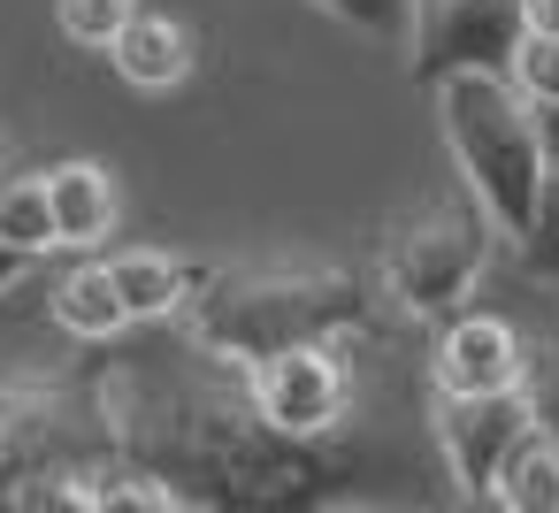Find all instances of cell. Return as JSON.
<instances>
[{
  "label": "cell",
  "mask_w": 559,
  "mask_h": 513,
  "mask_svg": "<svg viewBox=\"0 0 559 513\" xmlns=\"http://www.w3.org/2000/svg\"><path fill=\"white\" fill-rule=\"evenodd\" d=\"M108 437L123 460L162 467L192 505H337L345 482H368L376 452H360L345 429L292 437L276 429L246 375L238 391H154L116 375L108 383Z\"/></svg>",
  "instance_id": "cell-1"
},
{
  "label": "cell",
  "mask_w": 559,
  "mask_h": 513,
  "mask_svg": "<svg viewBox=\"0 0 559 513\" xmlns=\"http://www.w3.org/2000/svg\"><path fill=\"white\" fill-rule=\"evenodd\" d=\"M368 330V276L345 261H261V269H207L185 299V337L223 360L253 368L284 345L360 337Z\"/></svg>",
  "instance_id": "cell-2"
},
{
  "label": "cell",
  "mask_w": 559,
  "mask_h": 513,
  "mask_svg": "<svg viewBox=\"0 0 559 513\" xmlns=\"http://www.w3.org/2000/svg\"><path fill=\"white\" fill-rule=\"evenodd\" d=\"M429 100H437L444 146L460 162V184L483 200L498 238L521 246V230L536 215V192L551 177L544 169V139H536V100L513 77H490V70H460V77L429 85Z\"/></svg>",
  "instance_id": "cell-3"
},
{
  "label": "cell",
  "mask_w": 559,
  "mask_h": 513,
  "mask_svg": "<svg viewBox=\"0 0 559 513\" xmlns=\"http://www.w3.org/2000/svg\"><path fill=\"white\" fill-rule=\"evenodd\" d=\"M498 246H506L498 223H490L483 200L460 184L452 200L414 207V215L383 238L376 284H383V299H391L399 314H429V322H444V314H460V307L475 299V284H483V269H490Z\"/></svg>",
  "instance_id": "cell-4"
},
{
  "label": "cell",
  "mask_w": 559,
  "mask_h": 513,
  "mask_svg": "<svg viewBox=\"0 0 559 513\" xmlns=\"http://www.w3.org/2000/svg\"><path fill=\"white\" fill-rule=\"evenodd\" d=\"M521 39H528L521 0H414V16H406V77L414 85H444L460 70L513 77Z\"/></svg>",
  "instance_id": "cell-5"
},
{
  "label": "cell",
  "mask_w": 559,
  "mask_h": 513,
  "mask_svg": "<svg viewBox=\"0 0 559 513\" xmlns=\"http://www.w3.org/2000/svg\"><path fill=\"white\" fill-rule=\"evenodd\" d=\"M528 429L536 421H528V398L521 391H429V437H437L444 482L467 505H490L498 498V467H506V452Z\"/></svg>",
  "instance_id": "cell-6"
},
{
  "label": "cell",
  "mask_w": 559,
  "mask_h": 513,
  "mask_svg": "<svg viewBox=\"0 0 559 513\" xmlns=\"http://www.w3.org/2000/svg\"><path fill=\"white\" fill-rule=\"evenodd\" d=\"M238 375H246L253 406H261L276 429H292V437H330V429L353 421V368H345L337 337L284 345V353H269V360H253V368H238Z\"/></svg>",
  "instance_id": "cell-7"
},
{
  "label": "cell",
  "mask_w": 559,
  "mask_h": 513,
  "mask_svg": "<svg viewBox=\"0 0 559 513\" xmlns=\"http://www.w3.org/2000/svg\"><path fill=\"white\" fill-rule=\"evenodd\" d=\"M528 375V337L490 314V307H460L444 314V337L429 353V391H521Z\"/></svg>",
  "instance_id": "cell-8"
},
{
  "label": "cell",
  "mask_w": 559,
  "mask_h": 513,
  "mask_svg": "<svg viewBox=\"0 0 559 513\" xmlns=\"http://www.w3.org/2000/svg\"><path fill=\"white\" fill-rule=\"evenodd\" d=\"M47 200H55V238L62 253H100L123 223V192H116V169L108 162H55L47 169Z\"/></svg>",
  "instance_id": "cell-9"
},
{
  "label": "cell",
  "mask_w": 559,
  "mask_h": 513,
  "mask_svg": "<svg viewBox=\"0 0 559 513\" xmlns=\"http://www.w3.org/2000/svg\"><path fill=\"white\" fill-rule=\"evenodd\" d=\"M108 62H116V77L139 85V93H177V85L192 77V62H200V39H192V24H177V16H162V9H139V16L116 32Z\"/></svg>",
  "instance_id": "cell-10"
},
{
  "label": "cell",
  "mask_w": 559,
  "mask_h": 513,
  "mask_svg": "<svg viewBox=\"0 0 559 513\" xmlns=\"http://www.w3.org/2000/svg\"><path fill=\"white\" fill-rule=\"evenodd\" d=\"M108 276H116L131 322H162V314H185V299L200 291L207 269L169 253V246H123V253H108Z\"/></svg>",
  "instance_id": "cell-11"
},
{
  "label": "cell",
  "mask_w": 559,
  "mask_h": 513,
  "mask_svg": "<svg viewBox=\"0 0 559 513\" xmlns=\"http://www.w3.org/2000/svg\"><path fill=\"white\" fill-rule=\"evenodd\" d=\"M47 314H55V330H62V337H78V345H108V337H123V330H131V307H123V291H116V276H108V261H78V269L47 291Z\"/></svg>",
  "instance_id": "cell-12"
},
{
  "label": "cell",
  "mask_w": 559,
  "mask_h": 513,
  "mask_svg": "<svg viewBox=\"0 0 559 513\" xmlns=\"http://www.w3.org/2000/svg\"><path fill=\"white\" fill-rule=\"evenodd\" d=\"M490 505H506V513H559V444H551L544 429H528V437L506 452Z\"/></svg>",
  "instance_id": "cell-13"
},
{
  "label": "cell",
  "mask_w": 559,
  "mask_h": 513,
  "mask_svg": "<svg viewBox=\"0 0 559 513\" xmlns=\"http://www.w3.org/2000/svg\"><path fill=\"white\" fill-rule=\"evenodd\" d=\"M0 238L16 253H55V200H47V169H0Z\"/></svg>",
  "instance_id": "cell-14"
},
{
  "label": "cell",
  "mask_w": 559,
  "mask_h": 513,
  "mask_svg": "<svg viewBox=\"0 0 559 513\" xmlns=\"http://www.w3.org/2000/svg\"><path fill=\"white\" fill-rule=\"evenodd\" d=\"M521 269L536 276V284H551L559 291V169L544 177V192H536V215H528V230H521Z\"/></svg>",
  "instance_id": "cell-15"
},
{
  "label": "cell",
  "mask_w": 559,
  "mask_h": 513,
  "mask_svg": "<svg viewBox=\"0 0 559 513\" xmlns=\"http://www.w3.org/2000/svg\"><path fill=\"white\" fill-rule=\"evenodd\" d=\"M139 16V0H55V24H62V39H78V47H116V32Z\"/></svg>",
  "instance_id": "cell-16"
},
{
  "label": "cell",
  "mask_w": 559,
  "mask_h": 513,
  "mask_svg": "<svg viewBox=\"0 0 559 513\" xmlns=\"http://www.w3.org/2000/svg\"><path fill=\"white\" fill-rule=\"evenodd\" d=\"M55 414V391H39V383H0V490H9L24 467H9V444L32 429V421H47Z\"/></svg>",
  "instance_id": "cell-17"
},
{
  "label": "cell",
  "mask_w": 559,
  "mask_h": 513,
  "mask_svg": "<svg viewBox=\"0 0 559 513\" xmlns=\"http://www.w3.org/2000/svg\"><path fill=\"white\" fill-rule=\"evenodd\" d=\"M521 398H528V421L559 444V345H528V375H521Z\"/></svg>",
  "instance_id": "cell-18"
},
{
  "label": "cell",
  "mask_w": 559,
  "mask_h": 513,
  "mask_svg": "<svg viewBox=\"0 0 559 513\" xmlns=\"http://www.w3.org/2000/svg\"><path fill=\"white\" fill-rule=\"evenodd\" d=\"M322 16H337L345 32H368V39H406V16L414 0H314Z\"/></svg>",
  "instance_id": "cell-19"
},
{
  "label": "cell",
  "mask_w": 559,
  "mask_h": 513,
  "mask_svg": "<svg viewBox=\"0 0 559 513\" xmlns=\"http://www.w3.org/2000/svg\"><path fill=\"white\" fill-rule=\"evenodd\" d=\"M513 85L528 93V100H559V39H521V55H513Z\"/></svg>",
  "instance_id": "cell-20"
},
{
  "label": "cell",
  "mask_w": 559,
  "mask_h": 513,
  "mask_svg": "<svg viewBox=\"0 0 559 513\" xmlns=\"http://www.w3.org/2000/svg\"><path fill=\"white\" fill-rule=\"evenodd\" d=\"M536 139H544V169H559V100H536Z\"/></svg>",
  "instance_id": "cell-21"
},
{
  "label": "cell",
  "mask_w": 559,
  "mask_h": 513,
  "mask_svg": "<svg viewBox=\"0 0 559 513\" xmlns=\"http://www.w3.org/2000/svg\"><path fill=\"white\" fill-rule=\"evenodd\" d=\"M521 9H528V32L536 39H559V0H521Z\"/></svg>",
  "instance_id": "cell-22"
},
{
  "label": "cell",
  "mask_w": 559,
  "mask_h": 513,
  "mask_svg": "<svg viewBox=\"0 0 559 513\" xmlns=\"http://www.w3.org/2000/svg\"><path fill=\"white\" fill-rule=\"evenodd\" d=\"M24 269H32V253H16V246H9V238H0V291H9V284H16V276H24Z\"/></svg>",
  "instance_id": "cell-23"
},
{
  "label": "cell",
  "mask_w": 559,
  "mask_h": 513,
  "mask_svg": "<svg viewBox=\"0 0 559 513\" xmlns=\"http://www.w3.org/2000/svg\"><path fill=\"white\" fill-rule=\"evenodd\" d=\"M0 169H9V139H0Z\"/></svg>",
  "instance_id": "cell-24"
}]
</instances>
